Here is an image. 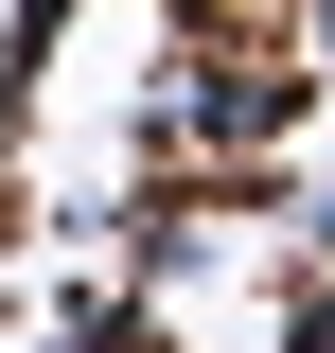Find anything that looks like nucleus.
I'll list each match as a JSON object with an SVG mask.
<instances>
[{
	"instance_id": "f257e3e1",
	"label": "nucleus",
	"mask_w": 335,
	"mask_h": 353,
	"mask_svg": "<svg viewBox=\"0 0 335 353\" xmlns=\"http://www.w3.org/2000/svg\"><path fill=\"white\" fill-rule=\"evenodd\" d=\"M300 88H318V53H300V36H212V53H176V141L247 159V141L300 124Z\"/></svg>"
},
{
	"instance_id": "f03ea898",
	"label": "nucleus",
	"mask_w": 335,
	"mask_h": 353,
	"mask_svg": "<svg viewBox=\"0 0 335 353\" xmlns=\"http://www.w3.org/2000/svg\"><path fill=\"white\" fill-rule=\"evenodd\" d=\"M283 353H335V283H300V318H283Z\"/></svg>"
},
{
	"instance_id": "7ed1b4c3",
	"label": "nucleus",
	"mask_w": 335,
	"mask_h": 353,
	"mask_svg": "<svg viewBox=\"0 0 335 353\" xmlns=\"http://www.w3.org/2000/svg\"><path fill=\"white\" fill-rule=\"evenodd\" d=\"M283 36H300V53H318V71H335V0H283Z\"/></svg>"
},
{
	"instance_id": "20e7f679",
	"label": "nucleus",
	"mask_w": 335,
	"mask_h": 353,
	"mask_svg": "<svg viewBox=\"0 0 335 353\" xmlns=\"http://www.w3.org/2000/svg\"><path fill=\"white\" fill-rule=\"evenodd\" d=\"M53 18H71V0H18V53H36V36H53Z\"/></svg>"
},
{
	"instance_id": "39448f33",
	"label": "nucleus",
	"mask_w": 335,
	"mask_h": 353,
	"mask_svg": "<svg viewBox=\"0 0 335 353\" xmlns=\"http://www.w3.org/2000/svg\"><path fill=\"white\" fill-rule=\"evenodd\" d=\"M318 248H335V176H318Z\"/></svg>"
}]
</instances>
